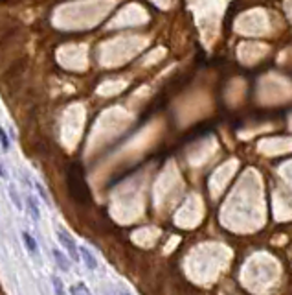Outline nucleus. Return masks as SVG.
I'll return each mask as SVG.
<instances>
[{"label":"nucleus","instance_id":"f257e3e1","mask_svg":"<svg viewBox=\"0 0 292 295\" xmlns=\"http://www.w3.org/2000/svg\"><path fill=\"white\" fill-rule=\"evenodd\" d=\"M55 236H57V240L61 242V245L66 249L68 257L78 262L79 258H81V255H79V245L76 244V240L72 238V235H70L66 229H63V227H57V229H55Z\"/></svg>","mask_w":292,"mask_h":295},{"label":"nucleus","instance_id":"f03ea898","mask_svg":"<svg viewBox=\"0 0 292 295\" xmlns=\"http://www.w3.org/2000/svg\"><path fill=\"white\" fill-rule=\"evenodd\" d=\"M79 255H81L83 264H85L90 271H96V269H98V258L94 257V253H92L90 249L85 247V245H79Z\"/></svg>","mask_w":292,"mask_h":295},{"label":"nucleus","instance_id":"7ed1b4c3","mask_svg":"<svg viewBox=\"0 0 292 295\" xmlns=\"http://www.w3.org/2000/svg\"><path fill=\"white\" fill-rule=\"evenodd\" d=\"M22 242H24V247L28 249V253L32 255L33 258H37V253H39V245H37L35 238H33L28 230H22Z\"/></svg>","mask_w":292,"mask_h":295},{"label":"nucleus","instance_id":"20e7f679","mask_svg":"<svg viewBox=\"0 0 292 295\" xmlns=\"http://www.w3.org/2000/svg\"><path fill=\"white\" fill-rule=\"evenodd\" d=\"M52 257H54L55 264H57V267H59L61 271H68L70 269V260L63 255V251H59L57 247L52 249Z\"/></svg>","mask_w":292,"mask_h":295},{"label":"nucleus","instance_id":"39448f33","mask_svg":"<svg viewBox=\"0 0 292 295\" xmlns=\"http://www.w3.org/2000/svg\"><path fill=\"white\" fill-rule=\"evenodd\" d=\"M26 208H28V212H30V216L33 218V221L41 220V210H39V205H37L33 196H28L26 198Z\"/></svg>","mask_w":292,"mask_h":295},{"label":"nucleus","instance_id":"423d86ee","mask_svg":"<svg viewBox=\"0 0 292 295\" xmlns=\"http://www.w3.org/2000/svg\"><path fill=\"white\" fill-rule=\"evenodd\" d=\"M8 192H9V199L15 203V207H17L18 210H22V201H20V196H18L15 184H11V183L8 184Z\"/></svg>","mask_w":292,"mask_h":295},{"label":"nucleus","instance_id":"0eeeda50","mask_svg":"<svg viewBox=\"0 0 292 295\" xmlns=\"http://www.w3.org/2000/svg\"><path fill=\"white\" fill-rule=\"evenodd\" d=\"M33 186H35V190H37V194H39V196H41L42 198V201L46 203V205H50V196H48V192H46V188L44 186H42V183H39V181H35V183H33Z\"/></svg>","mask_w":292,"mask_h":295},{"label":"nucleus","instance_id":"6e6552de","mask_svg":"<svg viewBox=\"0 0 292 295\" xmlns=\"http://www.w3.org/2000/svg\"><path fill=\"white\" fill-rule=\"evenodd\" d=\"M0 146H2V150L4 152H8L9 150V137H8V133H6V129L0 125Z\"/></svg>","mask_w":292,"mask_h":295},{"label":"nucleus","instance_id":"1a4fd4ad","mask_svg":"<svg viewBox=\"0 0 292 295\" xmlns=\"http://www.w3.org/2000/svg\"><path fill=\"white\" fill-rule=\"evenodd\" d=\"M52 284H54V290L55 293H64V286H63V281H61L59 277L54 275L52 277Z\"/></svg>","mask_w":292,"mask_h":295},{"label":"nucleus","instance_id":"9d476101","mask_svg":"<svg viewBox=\"0 0 292 295\" xmlns=\"http://www.w3.org/2000/svg\"><path fill=\"white\" fill-rule=\"evenodd\" d=\"M70 291H72V293H88L90 290L85 286V282H78L76 286H72V288H70Z\"/></svg>","mask_w":292,"mask_h":295},{"label":"nucleus","instance_id":"9b49d317","mask_svg":"<svg viewBox=\"0 0 292 295\" xmlns=\"http://www.w3.org/2000/svg\"><path fill=\"white\" fill-rule=\"evenodd\" d=\"M0 177H2V179H8V172L4 170V164H2V161H0Z\"/></svg>","mask_w":292,"mask_h":295}]
</instances>
